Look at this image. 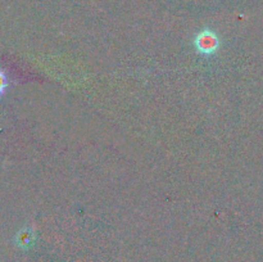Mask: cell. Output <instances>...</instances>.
<instances>
[{
  "label": "cell",
  "instance_id": "cell-1",
  "mask_svg": "<svg viewBox=\"0 0 263 262\" xmlns=\"http://www.w3.org/2000/svg\"><path fill=\"white\" fill-rule=\"evenodd\" d=\"M194 45L197 50L203 55H211L215 53L220 45V40L212 30H203L195 36Z\"/></svg>",
  "mask_w": 263,
  "mask_h": 262
},
{
  "label": "cell",
  "instance_id": "cell-2",
  "mask_svg": "<svg viewBox=\"0 0 263 262\" xmlns=\"http://www.w3.org/2000/svg\"><path fill=\"white\" fill-rule=\"evenodd\" d=\"M32 231L30 229H26V230L21 231L20 233V243L21 246H27V244L31 243L32 240Z\"/></svg>",
  "mask_w": 263,
  "mask_h": 262
},
{
  "label": "cell",
  "instance_id": "cell-3",
  "mask_svg": "<svg viewBox=\"0 0 263 262\" xmlns=\"http://www.w3.org/2000/svg\"><path fill=\"white\" fill-rule=\"evenodd\" d=\"M8 86V79H7V74H5L4 71L0 69V97L5 92V89Z\"/></svg>",
  "mask_w": 263,
  "mask_h": 262
}]
</instances>
